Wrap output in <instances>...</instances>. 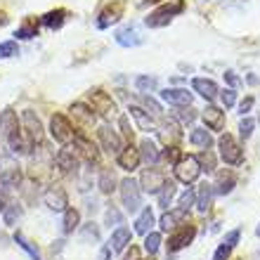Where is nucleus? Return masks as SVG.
Returning <instances> with one entry per match:
<instances>
[{
	"label": "nucleus",
	"instance_id": "obj_59",
	"mask_svg": "<svg viewBox=\"0 0 260 260\" xmlns=\"http://www.w3.org/2000/svg\"><path fill=\"white\" fill-rule=\"evenodd\" d=\"M140 260H142V258H140Z\"/></svg>",
	"mask_w": 260,
	"mask_h": 260
},
{
	"label": "nucleus",
	"instance_id": "obj_19",
	"mask_svg": "<svg viewBox=\"0 0 260 260\" xmlns=\"http://www.w3.org/2000/svg\"><path fill=\"white\" fill-rule=\"evenodd\" d=\"M201 118H204V123L208 130H213V133H220V130H225V111L218 109V107H206L204 111H201Z\"/></svg>",
	"mask_w": 260,
	"mask_h": 260
},
{
	"label": "nucleus",
	"instance_id": "obj_21",
	"mask_svg": "<svg viewBox=\"0 0 260 260\" xmlns=\"http://www.w3.org/2000/svg\"><path fill=\"white\" fill-rule=\"evenodd\" d=\"M192 88L197 95H201L206 102H213L215 97H220V88L218 83L211 81V78H194L192 81Z\"/></svg>",
	"mask_w": 260,
	"mask_h": 260
},
{
	"label": "nucleus",
	"instance_id": "obj_56",
	"mask_svg": "<svg viewBox=\"0 0 260 260\" xmlns=\"http://www.w3.org/2000/svg\"><path fill=\"white\" fill-rule=\"evenodd\" d=\"M5 24H7V14L0 10V26H5Z\"/></svg>",
	"mask_w": 260,
	"mask_h": 260
},
{
	"label": "nucleus",
	"instance_id": "obj_57",
	"mask_svg": "<svg viewBox=\"0 0 260 260\" xmlns=\"http://www.w3.org/2000/svg\"><path fill=\"white\" fill-rule=\"evenodd\" d=\"M156 3H161V0H142V5H156Z\"/></svg>",
	"mask_w": 260,
	"mask_h": 260
},
{
	"label": "nucleus",
	"instance_id": "obj_5",
	"mask_svg": "<svg viewBox=\"0 0 260 260\" xmlns=\"http://www.w3.org/2000/svg\"><path fill=\"white\" fill-rule=\"evenodd\" d=\"M50 135H52V140L59 144H71L76 137V128L74 123H71V118L64 116V114H52V118H50Z\"/></svg>",
	"mask_w": 260,
	"mask_h": 260
},
{
	"label": "nucleus",
	"instance_id": "obj_24",
	"mask_svg": "<svg viewBox=\"0 0 260 260\" xmlns=\"http://www.w3.org/2000/svg\"><path fill=\"white\" fill-rule=\"evenodd\" d=\"M69 19V12L64 10V7H57V10H50V12H45L41 17V24L43 26L52 28V31H57V28L64 26V21Z\"/></svg>",
	"mask_w": 260,
	"mask_h": 260
},
{
	"label": "nucleus",
	"instance_id": "obj_25",
	"mask_svg": "<svg viewBox=\"0 0 260 260\" xmlns=\"http://www.w3.org/2000/svg\"><path fill=\"white\" fill-rule=\"evenodd\" d=\"M140 158H142L144 164H149V166H154V164L161 161V151H158V147H156L154 140L144 137L142 142H140Z\"/></svg>",
	"mask_w": 260,
	"mask_h": 260
},
{
	"label": "nucleus",
	"instance_id": "obj_23",
	"mask_svg": "<svg viewBox=\"0 0 260 260\" xmlns=\"http://www.w3.org/2000/svg\"><path fill=\"white\" fill-rule=\"evenodd\" d=\"M182 222H187V211L185 208H173V211H166L164 215H161V220H158V225H161V230L164 232H168V230H175L178 225H182Z\"/></svg>",
	"mask_w": 260,
	"mask_h": 260
},
{
	"label": "nucleus",
	"instance_id": "obj_52",
	"mask_svg": "<svg viewBox=\"0 0 260 260\" xmlns=\"http://www.w3.org/2000/svg\"><path fill=\"white\" fill-rule=\"evenodd\" d=\"M14 218H19V208H17V206L7 208V213H5V222H7V225H12Z\"/></svg>",
	"mask_w": 260,
	"mask_h": 260
},
{
	"label": "nucleus",
	"instance_id": "obj_17",
	"mask_svg": "<svg viewBox=\"0 0 260 260\" xmlns=\"http://www.w3.org/2000/svg\"><path fill=\"white\" fill-rule=\"evenodd\" d=\"M116 161H118V168H123V171L133 173L140 168V164H142V158H140V149H135L133 144H128V147H123V149L116 154Z\"/></svg>",
	"mask_w": 260,
	"mask_h": 260
},
{
	"label": "nucleus",
	"instance_id": "obj_18",
	"mask_svg": "<svg viewBox=\"0 0 260 260\" xmlns=\"http://www.w3.org/2000/svg\"><path fill=\"white\" fill-rule=\"evenodd\" d=\"M161 100L173 104V107H189L194 95L187 92V88H166V90H161Z\"/></svg>",
	"mask_w": 260,
	"mask_h": 260
},
{
	"label": "nucleus",
	"instance_id": "obj_38",
	"mask_svg": "<svg viewBox=\"0 0 260 260\" xmlns=\"http://www.w3.org/2000/svg\"><path fill=\"white\" fill-rule=\"evenodd\" d=\"M137 102H140V107H142L144 111L149 109L151 111V116H161V104L154 100V97L149 95H144V92H137Z\"/></svg>",
	"mask_w": 260,
	"mask_h": 260
},
{
	"label": "nucleus",
	"instance_id": "obj_36",
	"mask_svg": "<svg viewBox=\"0 0 260 260\" xmlns=\"http://www.w3.org/2000/svg\"><path fill=\"white\" fill-rule=\"evenodd\" d=\"M197 161H199V168H201V173H213L215 171V154H213L211 149H201L197 154Z\"/></svg>",
	"mask_w": 260,
	"mask_h": 260
},
{
	"label": "nucleus",
	"instance_id": "obj_22",
	"mask_svg": "<svg viewBox=\"0 0 260 260\" xmlns=\"http://www.w3.org/2000/svg\"><path fill=\"white\" fill-rule=\"evenodd\" d=\"M239 237H241V230H239V227H237V230H232V232H227V237L222 239V244L218 246V251H215L213 260H230L232 251L237 248V244H239Z\"/></svg>",
	"mask_w": 260,
	"mask_h": 260
},
{
	"label": "nucleus",
	"instance_id": "obj_55",
	"mask_svg": "<svg viewBox=\"0 0 260 260\" xmlns=\"http://www.w3.org/2000/svg\"><path fill=\"white\" fill-rule=\"evenodd\" d=\"M100 260H111V248L104 246L102 251H100Z\"/></svg>",
	"mask_w": 260,
	"mask_h": 260
},
{
	"label": "nucleus",
	"instance_id": "obj_35",
	"mask_svg": "<svg viewBox=\"0 0 260 260\" xmlns=\"http://www.w3.org/2000/svg\"><path fill=\"white\" fill-rule=\"evenodd\" d=\"M0 182L5 187H19L21 185V171L19 166H12V168H7V171L0 173Z\"/></svg>",
	"mask_w": 260,
	"mask_h": 260
},
{
	"label": "nucleus",
	"instance_id": "obj_47",
	"mask_svg": "<svg viewBox=\"0 0 260 260\" xmlns=\"http://www.w3.org/2000/svg\"><path fill=\"white\" fill-rule=\"evenodd\" d=\"M253 128H255V121L253 118H241V123H239V135L241 140H248V137L253 135Z\"/></svg>",
	"mask_w": 260,
	"mask_h": 260
},
{
	"label": "nucleus",
	"instance_id": "obj_50",
	"mask_svg": "<svg viewBox=\"0 0 260 260\" xmlns=\"http://www.w3.org/2000/svg\"><path fill=\"white\" fill-rule=\"evenodd\" d=\"M118 125H121V133H123V137L128 140V144H130V142H133V137H135V133H133V125L128 123V116L118 118Z\"/></svg>",
	"mask_w": 260,
	"mask_h": 260
},
{
	"label": "nucleus",
	"instance_id": "obj_41",
	"mask_svg": "<svg viewBox=\"0 0 260 260\" xmlns=\"http://www.w3.org/2000/svg\"><path fill=\"white\" fill-rule=\"evenodd\" d=\"M14 241H17V244H19L21 248H24V251H26L28 255H31V260H41V253H38V248L34 246V244H31V241L26 239V237H24V234L21 232H17L14 234Z\"/></svg>",
	"mask_w": 260,
	"mask_h": 260
},
{
	"label": "nucleus",
	"instance_id": "obj_4",
	"mask_svg": "<svg viewBox=\"0 0 260 260\" xmlns=\"http://www.w3.org/2000/svg\"><path fill=\"white\" fill-rule=\"evenodd\" d=\"M218 149H220V158L227 166H239L244 161V147L237 142V137L230 133H222L218 140Z\"/></svg>",
	"mask_w": 260,
	"mask_h": 260
},
{
	"label": "nucleus",
	"instance_id": "obj_27",
	"mask_svg": "<svg viewBox=\"0 0 260 260\" xmlns=\"http://www.w3.org/2000/svg\"><path fill=\"white\" fill-rule=\"evenodd\" d=\"M213 197H215V192H213V185H208V182H201L197 189V201H194V206L199 208V213H206L208 208L213 206Z\"/></svg>",
	"mask_w": 260,
	"mask_h": 260
},
{
	"label": "nucleus",
	"instance_id": "obj_34",
	"mask_svg": "<svg viewBox=\"0 0 260 260\" xmlns=\"http://www.w3.org/2000/svg\"><path fill=\"white\" fill-rule=\"evenodd\" d=\"M14 36H17L19 41H31L34 36H38V21H36L34 17H28V19L14 31Z\"/></svg>",
	"mask_w": 260,
	"mask_h": 260
},
{
	"label": "nucleus",
	"instance_id": "obj_42",
	"mask_svg": "<svg viewBox=\"0 0 260 260\" xmlns=\"http://www.w3.org/2000/svg\"><path fill=\"white\" fill-rule=\"evenodd\" d=\"M158 248H161V234L158 232H149L147 237H144V251L149 255L158 253Z\"/></svg>",
	"mask_w": 260,
	"mask_h": 260
},
{
	"label": "nucleus",
	"instance_id": "obj_45",
	"mask_svg": "<svg viewBox=\"0 0 260 260\" xmlns=\"http://www.w3.org/2000/svg\"><path fill=\"white\" fill-rule=\"evenodd\" d=\"M14 55H19V45H17V41L0 43V59H7V57H14Z\"/></svg>",
	"mask_w": 260,
	"mask_h": 260
},
{
	"label": "nucleus",
	"instance_id": "obj_13",
	"mask_svg": "<svg viewBox=\"0 0 260 260\" xmlns=\"http://www.w3.org/2000/svg\"><path fill=\"white\" fill-rule=\"evenodd\" d=\"M166 182H168V178H166L164 171H158V168H147V171H142V175H140L142 192H149V194H158L164 189Z\"/></svg>",
	"mask_w": 260,
	"mask_h": 260
},
{
	"label": "nucleus",
	"instance_id": "obj_31",
	"mask_svg": "<svg viewBox=\"0 0 260 260\" xmlns=\"http://www.w3.org/2000/svg\"><path fill=\"white\" fill-rule=\"evenodd\" d=\"M151 227H154V211L147 206V208H142V213H140L135 220V232L147 237V234L151 232Z\"/></svg>",
	"mask_w": 260,
	"mask_h": 260
},
{
	"label": "nucleus",
	"instance_id": "obj_30",
	"mask_svg": "<svg viewBox=\"0 0 260 260\" xmlns=\"http://www.w3.org/2000/svg\"><path fill=\"white\" fill-rule=\"evenodd\" d=\"M189 142H192L194 147H199V149H211V147H213L211 130H206V128H192V133H189Z\"/></svg>",
	"mask_w": 260,
	"mask_h": 260
},
{
	"label": "nucleus",
	"instance_id": "obj_12",
	"mask_svg": "<svg viewBox=\"0 0 260 260\" xmlns=\"http://www.w3.org/2000/svg\"><path fill=\"white\" fill-rule=\"evenodd\" d=\"M69 111H71V123H74L76 133H88V130H92L95 111L90 109V107H85L83 102H76Z\"/></svg>",
	"mask_w": 260,
	"mask_h": 260
},
{
	"label": "nucleus",
	"instance_id": "obj_54",
	"mask_svg": "<svg viewBox=\"0 0 260 260\" xmlns=\"http://www.w3.org/2000/svg\"><path fill=\"white\" fill-rule=\"evenodd\" d=\"M225 78H227V83H230L232 88H234V85H237V83H239V78L234 76V71H227V74H225Z\"/></svg>",
	"mask_w": 260,
	"mask_h": 260
},
{
	"label": "nucleus",
	"instance_id": "obj_28",
	"mask_svg": "<svg viewBox=\"0 0 260 260\" xmlns=\"http://www.w3.org/2000/svg\"><path fill=\"white\" fill-rule=\"evenodd\" d=\"M130 241H133V232H130L128 227H116V230H114V232H111V251H116V253H121V251H123L125 246H128Z\"/></svg>",
	"mask_w": 260,
	"mask_h": 260
},
{
	"label": "nucleus",
	"instance_id": "obj_10",
	"mask_svg": "<svg viewBox=\"0 0 260 260\" xmlns=\"http://www.w3.org/2000/svg\"><path fill=\"white\" fill-rule=\"evenodd\" d=\"M88 102H90V109L100 114V116L109 118L116 114V102L111 100V95H107L104 90H90L88 92Z\"/></svg>",
	"mask_w": 260,
	"mask_h": 260
},
{
	"label": "nucleus",
	"instance_id": "obj_40",
	"mask_svg": "<svg viewBox=\"0 0 260 260\" xmlns=\"http://www.w3.org/2000/svg\"><path fill=\"white\" fill-rule=\"evenodd\" d=\"M135 88L140 90V92H154V90L158 88V78H154V76H137Z\"/></svg>",
	"mask_w": 260,
	"mask_h": 260
},
{
	"label": "nucleus",
	"instance_id": "obj_51",
	"mask_svg": "<svg viewBox=\"0 0 260 260\" xmlns=\"http://www.w3.org/2000/svg\"><path fill=\"white\" fill-rule=\"evenodd\" d=\"M253 104H255L253 97H246V100H241V104H239V114H241V116H246L248 111L253 109Z\"/></svg>",
	"mask_w": 260,
	"mask_h": 260
},
{
	"label": "nucleus",
	"instance_id": "obj_53",
	"mask_svg": "<svg viewBox=\"0 0 260 260\" xmlns=\"http://www.w3.org/2000/svg\"><path fill=\"white\" fill-rule=\"evenodd\" d=\"M123 260H140V248H137V246H130V253H125Z\"/></svg>",
	"mask_w": 260,
	"mask_h": 260
},
{
	"label": "nucleus",
	"instance_id": "obj_26",
	"mask_svg": "<svg viewBox=\"0 0 260 260\" xmlns=\"http://www.w3.org/2000/svg\"><path fill=\"white\" fill-rule=\"evenodd\" d=\"M78 161H81V158L76 156V151L71 149V147H64V149H59V154H57V166L62 168V173H76Z\"/></svg>",
	"mask_w": 260,
	"mask_h": 260
},
{
	"label": "nucleus",
	"instance_id": "obj_44",
	"mask_svg": "<svg viewBox=\"0 0 260 260\" xmlns=\"http://www.w3.org/2000/svg\"><path fill=\"white\" fill-rule=\"evenodd\" d=\"M161 158H164L166 164L175 166L180 158H182V151H180V147H166V149L161 151Z\"/></svg>",
	"mask_w": 260,
	"mask_h": 260
},
{
	"label": "nucleus",
	"instance_id": "obj_39",
	"mask_svg": "<svg viewBox=\"0 0 260 260\" xmlns=\"http://www.w3.org/2000/svg\"><path fill=\"white\" fill-rule=\"evenodd\" d=\"M81 222V213L76 211V208H67L64 211V234H71L78 227Z\"/></svg>",
	"mask_w": 260,
	"mask_h": 260
},
{
	"label": "nucleus",
	"instance_id": "obj_14",
	"mask_svg": "<svg viewBox=\"0 0 260 260\" xmlns=\"http://www.w3.org/2000/svg\"><path fill=\"white\" fill-rule=\"evenodd\" d=\"M97 140L102 144V149L109 151V154H118L123 149V140H121V135L111 125H100L97 128Z\"/></svg>",
	"mask_w": 260,
	"mask_h": 260
},
{
	"label": "nucleus",
	"instance_id": "obj_20",
	"mask_svg": "<svg viewBox=\"0 0 260 260\" xmlns=\"http://www.w3.org/2000/svg\"><path fill=\"white\" fill-rule=\"evenodd\" d=\"M116 43L118 45H123V48H137V45H142L144 38L140 36L135 24H128V26L118 28L116 31Z\"/></svg>",
	"mask_w": 260,
	"mask_h": 260
},
{
	"label": "nucleus",
	"instance_id": "obj_32",
	"mask_svg": "<svg viewBox=\"0 0 260 260\" xmlns=\"http://www.w3.org/2000/svg\"><path fill=\"white\" fill-rule=\"evenodd\" d=\"M130 116L137 121V125H140V130H154L156 128V123H154V118L149 116V111H144L142 107H137V104H133L130 107Z\"/></svg>",
	"mask_w": 260,
	"mask_h": 260
},
{
	"label": "nucleus",
	"instance_id": "obj_11",
	"mask_svg": "<svg viewBox=\"0 0 260 260\" xmlns=\"http://www.w3.org/2000/svg\"><path fill=\"white\" fill-rule=\"evenodd\" d=\"M71 149H74L76 156L83 158L85 164H97V161H100V149H97L95 142H92L85 133H76L74 147H71Z\"/></svg>",
	"mask_w": 260,
	"mask_h": 260
},
{
	"label": "nucleus",
	"instance_id": "obj_3",
	"mask_svg": "<svg viewBox=\"0 0 260 260\" xmlns=\"http://www.w3.org/2000/svg\"><path fill=\"white\" fill-rule=\"evenodd\" d=\"M118 189H121V204L125 206L128 213H137L140 206H142V187L140 182L133 178H125L118 182Z\"/></svg>",
	"mask_w": 260,
	"mask_h": 260
},
{
	"label": "nucleus",
	"instance_id": "obj_15",
	"mask_svg": "<svg viewBox=\"0 0 260 260\" xmlns=\"http://www.w3.org/2000/svg\"><path fill=\"white\" fill-rule=\"evenodd\" d=\"M237 187V173L232 168H222L215 173V182H213V192L218 197H227L232 194V189Z\"/></svg>",
	"mask_w": 260,
	"mask_h": 260
},
{
	"label": "nucleus",
	"instance_id": "obj_16",
	"mask_svg": "<svg viewBox=\"0 0 260 260\" xmlns=\"http://www.w3.org/2000/svg\"><path fill=\"white\" fill-rule=\"evenodd\" d=\"M158 135H161V140L166 142V147H178L180 137H182V133H180V123L173 116L166 118V121L158 123Z\"/></svg>",
	"mask_w": 260,
	"mask_h": 260
},
{
	"label": "nucleus",
	"instance_id": "obj_1",
	"mask_svg": "<svg viewBox=\"0 0 260 260\" xmlns=\"http://www.w3.org/2000/svg\"><path fill=\"white\" fill-rule=\"evenodd\" d=\"M0 128H3V135L7 137L10 149L19 151V154H26L28 144H26V137H24V128H21L19 118H17V114L12 109H5L0 114Z\"/></svg>",
	"mask_w": 260,
	"mask_h": 260
},
{
	"label": "nucleus",
	"instance_id": "obj_43",
	"mask_svg": "<svg viewBox=\"0 0 260 260\" xmlns=\"http://www.w3.org/2000/svg\"><path fill=\"white\" fill-rule=\"evenodd\" d=\"M194 201H197V189H194V187H187L185 192L180 194V208L189 211V208L194 206Z\"/></svg>",
	"mask_w": 260,
	"mask_h": 260
},
{
	"label": "nucleus",
	"instance_id": "obj_6",
	"mask_svg": "<svg viewBox=\"0 0 260 260\" xmlns=\"http://www.w3.org/2000/svg\"><path fill=\"white\" fill-rule=\"evenodd\" d=\"M21 128H24V137H26L28 149H31V147H41L43 137H45L43 135V123L31 109L21 111Z\"/></svg>",
	"mask_w": 260,
	"mask_h": 260
},
{
	"label": "nucleus",
	"instance_id": "obj_37",
	"mask_svg": "<svg viewBox=\"0 0 260 260\" xmlns=\"http://www.w3.org/2000/svg\"><path fill=\"white\" fill-rule=\"evenodd\" d=\"M156 197H158V206L168 211V206H171L173 197H175V182H173V180H168V182L164 185V189H161Z\"/></svg>",
	"mask_w": 260,
	"mask_h": 260
},
{
	"label": "nucleus",
	"instance_id": "obj_46",
	"mask_svg": "<svg viewBox=\"0 0 260 260\" xmlns=\"http://www.w3.org/2000/svg\"><path fill=\"white\" fill-rule=\"evenodd\" d=\"M104 220H107V225H116V227H121L123 225V213L118 211L116 206H111L109 211H107V215H104Z\"/></svg>",
	"mask_w": 260,
	"mask_h": 260
},
{
	"label": "nucleus",
	"instance_id": "obj_48",
	"mask_svg": "<svg viewBox=\"0 0 260 260\" xmlns=\"http://www.w3.org/2000/svg\"><path fill=\"white\" fill-rule=\"evenodd\" d=\"M220 100H222V107L230 109L237 104V90L234 88H227V90H220Z\"/></svg>",
	"mask_w": 260,
	"mask_h": 260
},
{
	"label": "nucleus",
	"instance_id": "obj_7",
	"mask_svg": "<svg viewBox=\"0 0 260 260\" xmlns=\"http://www.w3.org/2000/svg\"><path fill=\"white\" fill-rule=\"evenodd\" d=\"M194 237H197V225H192V222L178 225L171 232V237H168V244H166V246H168V253H178V251L187 248L194 241Z\"/></svg>",
	"mask_w": 260,
	"mask_h": 260
},
{
	"label": "nucleus",
	"instance_id": "obj_58",
	"mask_svg": "<svg viewBox=\"0 0 260 260\" xmlns=\"http://www.w3.org/2000/svg\"><path fill=\"white\" fill-rule=\"evenodd\" d=\"M3 211H5V199L0 197V213H3Z\"/></svg>",
	"mask_w": 260,
	"mask_h": 260
},
{
	"label": "nucleus",
	"instance_id": "obj_29",
	"mask_svg": "<svg viewBox=\"0 0 260 260\" xmlns=\"http://www.w3.org/2000/svg\"><path fill=\"white\" fill-rule=\"evenodd\" d=\"M45 204L48 208L52 211H67V192H64L62 187H52L50 192H45Z\"/></svg>",
	"mask_w": 260,
	"mask_h": 260
},
{
	"label": "nucleus",
	"instance_id": "obj_33",
	"mask_svg": "<svg viewBox=\"0 0 260 260\" xmlns=\"http://www.w3.org/2000/svg\"><path fill=\"white\" fill-rule=\"evenodd\" d=\"M118 180H116V173L111 171V168H104L102 173H100V180H97V187H100V192L102 194H111L114 189H116Z\"/></svg>",
	"mask_w": 260,
	"mask_h": 260
},
{
	"label": "nucleus",
	"instance_id": "obj_2",
	"mask_svg": "<svg viewBox=\"0 0 260 260\" xmlns=\"http://www.w3.org/2000/svg\"><path fill=\"white\" fill-rule=\"evenodd\" d=\"M185 0H171V3H166V5L156 7L154 12H149V17L144 19V24L149 28H161V26H168L175 17H178L182 10H185Z\"/></svg>",
	"mask_w": 260,
	"mask_h": 260
},
{
	"label": "nucleus",
	"instance_id": "obj_8",
	"mask_svg": "<svg viewBox=\"0 0 260 260\" xmlns=\"http://www.w3.org/2000/svg\"><path fill=\"white\" fill-rule=\"evenodd\" d=\"M125 14V0H109L97 12V28H109Z\"/></svg>",
	"mask_w": 260,
	"mask_h": 260
},
{
	"label": "nucleus",
	"instance_id": "obj_49",
	"mask_svg": "<svg viewBox=\"0 0 260 260\" xmlns=\"http://www.w3.org/2000/svg\"><path fill=\"white\" fill-rule=\"evenodd\" d=\"M178 118L182 123H192L194 118H197V109H194L192 104L189 107H178Z\"/></svg>",
	"mask_w": 260,
	"mask_h": 260
},
{
	"label": "nucleus",
	"instance_id": "obj_9",
	"mask_svg": "<svg viewBox=\"0 0 260 260\" xmlns=\"http://www.w3.org/2000/svg\"><path fill=\"white\" fill-rule=\"evenodd\" d=\"M173 171H175V178H178L182 185H194L199 180V175H201L197 156H182L178 164L173 166Z\"/></svg>",
	"mask_w": 260,
	"mask_h": 260
}]
</instances>
